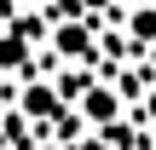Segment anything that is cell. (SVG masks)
<instances>
[{
  "mask_svg": "<svg viewBox=\"0 0 156 150\" xmlns=\"http://www.w3.org/2000/svg\"><path fill=\"white\" fill-rule=\"evenodd\" d=\"M145 116H151V121H156V92H151V98H145Z\"/></svg>",
  "mask_w": 156,
  "mask_h": 150,
  "instance_id": "cell-5",
  "label": "cell"
},
{
  "mask_svg": "<svg viewBox=\"0 0 156 150\" xmlns=\"http://www.w3.org/2000/svg\"><path fill=\"white\" fill-rule=\"evenodd\" d=\"M87 116H93V121H110V116H116V92H93V98H87Z\"/></svg>",
  "mask_w": 156,
  "mask_h": 150,
  "instance_id": "cell-3",
  "label": "cell"
},
{
  "mask_svg": "<svg viewBox=\"0 0 156 150\" xmlns=\"http://www.w3.org/2000/svg\"><path fill=\"white\" fill-rule=\"evenodd\" d=\"M87 6H98V0H87Z\"/></svg>",
  "mask_w": 156,
  "mask_h": 150,
  "instance_id": "cell-6",
  "label": "cell"
},
{
  "mask_svg": "<svg viewBox=\"0 0 156 150\" xmlns=\"http://www.w3.org/2000/svg\"><path fill=\"white\" fill-rule=\"evenodd\" d=\"M87 40H93V35H87L81 23H64V29H58V52H69V58H75V52H87Z\"/></svg>",
  "mask_w": 156,
  "mask_h": 150,
  "instance_id": "cell-2",
  "label": "cell"
},
{
  "mask_svg": "<svg viewBox=\"0 0 156 150\" xmlns=\"http://www.w3.org/2000/svg\"><path fill=\"white\" fill-rule=\"evenodd\" d=\"M0 64H29V46L12 35V40H0Z\"/></svg>",
  "mask_w": 156,
  "mask_h": 150,
  "instance_id": "cell-4",
  "label": "cell"
},
{
  "mask_svg": "<svg viewBox=\"0 0 156 150\" xmlns=\"http://www.w3.org/2000/svg\"><path fill=\"white\" fill-rule=\"evenodd\" d=\"M23 110H29L35 121L58 116V87H29V92H23Z\"/></svg>",
  "mask_w": 156,
  "mask_h": 150,
  "instance_id": "cell-1",
  "label": "cell"
}]
</instances>
